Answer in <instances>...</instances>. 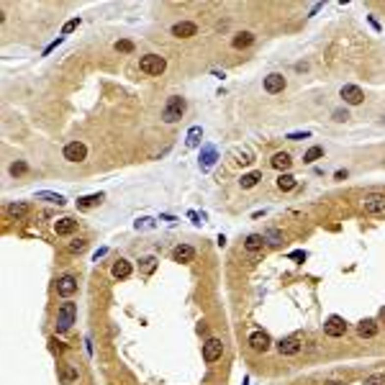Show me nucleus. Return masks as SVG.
<instances>
[{"label": "nucleus", "instance_id": "79ce46f5", "mask_svg": "<svg viewBox=\"0 0 385 385\" xmlns=\"http://www.w3.org/2000/svg\"><path fill=\"white\" fill-rule=\"evenodd\" d=\"M59 44H62V36H59V39H56V41H52V44H49V47H47V49H44V56H47V54H49L52 49H56V47H59Z\"/></svg>", "mask_w": 385, "mask_h": 385}, {"label": "nucleus", "instance_id": "f257e3e1", "mask_svg": "<svg viewBox=\"0 0 385 385\" xmlns=\"http://www.w3.org/2000/svg\"><path fill=\"white\" fill-rule=\"evenodd\" d=\"M75 319H77V305L72 303V301H64L59 308H56V331L59 334H64V331H70V326L75 324Z\"/></svg>", "mask_w": 385, "mask_h": 385}, {"label": "nucleus", "instance_id": "7ed1b4c3", "mask_svg": "<svg viewBox=\"0 0 385 385\" xmlns=\"http://www.w3.org/2000/svg\"><path fill=\"white\" fill-rule=\"evenodd\" d=\"M165 67H167V62H165V56H160V54H144L139 59V70L144 75H162Z\"/></svg>", "mask_w": 385, "mask_h": 385}, {"label": "nucleus", "instance_id": "aec40b11", "mask_svg": "<svg viewBox=\"0 0 385 385\" xmlns=\"http://www.w3.org/2000/svg\"><path fill=\"white\" fill-rule=\"evenodd\" d=\"M103 192H93V195H85V198H80L77 200V208L80 211H87V208H95V206H100L103 203Z\"/></svg>", "mask_w": 385, "mask_h": 385}, {"label": "nucleus", "instance_id": "c756f323", "mask_svg": "<svg viewBox=\"0 0 385 385\" xmlns=\"http://www.w3.org/2000/svg\"><path fill=\"white\" fill-rule=\"evenodd\" d=\"M321 157H324V149H321V146H311V149L303 154V162H305V165H313L316 160H321Z\"/></svg>", "mask_w": 385, "mask_h": 385}, {"label": "nucleus", "instance_id": "b1692460", "mask_svg": "<svg viewBox=\"0 0 385 385\" xmlns=\"http://www.w3.org/2000/svg\"><path fill=\"white\" fill-rule=\"evenodd\" d=\"M8 213H10L13 219H26L28 213H31V206H28V203H10V206H8Z\"/></svg>", "mask_w": 385, "mask_h": 385}, {"label": "nucleus", "instance_id": "f3484780", "mask_svg": "<svg viewBox=\"0 0 385 385\" xmlns=\"http://www.w3.org/2000/svg\"><path fill=\"white\" fill-rule=\"evenodd\" d=\"M357 334H359L362 339H372V336H378V321H372V319L359 321V324H357Z\"/></svg>", "mask_w": 385, "mask_h": 385}, {"label": "nucleus", "instance_id": "e433bc0d", "mask_svg": "<svg viewBox=\"0 0 385 385\" xmlns=\"http://www.w3.org/2000/svg\"><path fill=\"white\" fill-rule=\"evenodd\" d=\"M311 137V131H293V134H288L285 139H290V141H301V139H308Z\"/></svg>", "mask_w": 385, "mask_h": 385}, {"label": "nucleus", "instance_id": "f704fd0d", "mask_svg": "<svg viewBox=\"0 0 385 385\" xmlns=\"http://www.w3.org/2000/svg\"><path fill=\"white\" fill-rule=\"evenodd\" d=\"M365 385H385V375H383V372L370 375V378H365Z\"/></svg>", "mask_w": 385, "mask_h": 385}, {"label": "nucleus", "instance_id": "412c9836", "mask_svg": "<svg viewBox=\"0 0 385 385\" xmlns=\"http://www.w3.org/2000/svg\"><path fill=\"white\" fill-rule=\"evenodd\" d=\"M270 165H273L275 169H280V172H285V169H290L293 160H290V154H288V152H277V154H273Z\"/></svg>", "mask_w": 385, "mask_h": 385}, {"label": "nucleus", "instance_id": "20e7f679", "mask_svg": "<svg viewBox=\"0 0 385 385\" xmlns=\"http://www.w3.org/2000/svg\"><path fill=\"white\" fill-rule=\"evenodd\" d=\"M301 349H303V334H290V336H285V339H280V342H277V352L285 355V357L298 355Z\"/></svg>", "mask_w": 385, "mask_h": 385}, {"label": "nucleus", "instance_id": "37998d69", "mask_svg": "<svg viewBox=\"0 0 385 385\" xmlns=\"http://www.w3.org/2000/svg\"><path fill=\"white\" fill-rule=\"evenodd\" d=\"M347 110H334V121H347Z\"/></svg>", "mask_w": 385, "mask_h": 385}, {"label": "nucleus", "instance_id": "a19ab883", "mask_svg": "<svg viewBox=\"0 0 385 385\" xmlns=\"http://www.w3.org/2000/svg\"><path fill=\"white\" fill-rule=\"evenodd\" d=\"M288 257H290V259H296V262H303V259H305V252H301V249H296V252H290Z\"/></svg>", "mask_w": 385, "mask_h": 385}, {"label": "nucleus", "instance_id": "c9c22d12", "mask_svg": "<svg viewBox=\"0 0 385 385\" xmlns=\"http://www.w3.org/2000/svg\"><path fill=\"white\" fill-rule=\"evenodd\" d=\"M26 169H28L26 162H13V165H10V175H24Z\"/></svg>", "mask_w": 385, "mask_h": 385}, {"label": "nucleus", "instance_id": "ea45409f", "mask_svg": "<svg viewBox=\"0 0 385 385\" xmlns=\"http://www.w3.org/2000/svg\"><path fill=\"white\" fill-rule=\"evenodd\" d=\"M154 226H157L154 219H139L137 221V229H154Z\"/></svg>", "mask_w": 385, "mask_h": 385}, {"label": "nucleus", "instance_id": "f03ea898", "mask_svg": "<svg viewBox=\"0 0 385 385\" xmlns=\"http://www.w3.org/2000/svg\"><path fill=\"white\" fill-rule=\"evenodd\" d=\"M183 113H185V98L172 95L165 103V108H162V121L165 123H175V121L183 118Z\"/></svg>", "mask_w": 385, "mask_h": 385}, {"label": "nucleus", "instance_id": "5701e85b", "mask_svg": "<svg viewBox=\"0 0 385 385\" xmlns=\"http://www.w3.org/2000/svg\"><path fill=\"white\" fill-rule=\"evenodd\" d=\"M262 244H265V236L262 234H249L247 239H244V249H247V252H259Z\"/></svg>", "mask_w": 385, "mask_h": 385}, {"label": "nucleus", "instance_id": "6ab92c4d", "mask_svg": "<svg viewBox=\"0 0 385 385\" xmlns=\"http://www.w3.org/2000/svg\"><path fill=\"white\" fill-rule=\"evenodd\" d=\"M59 375H62V383H64V385H72V383H77V378H80V372H77V367H75V365H70V362H64V365L59 367Z\"/></svg>", "mask_w": 385, "mask_h": 385}, {"label": "nucleus", "instance_id": "a18cd8bd", "mask_svg": "<svg viewBox=\"0 0 385 385\" xmlns=\"http://www.w3.org/2000/svg\"><path fill=\"white\" fill-rule=\"evenodd\" d=\"M334 177H336V180H344V177H347V169H339V172H336Z\"/></svg>", "mask_w": 385, "mask_h": 385}, {"label": "nucleus", "instance_id": "39448f33", "mask_svg": "<svg viewBox=\"0 0 385 385\" xmlns=\"http://www.w3.org/2000/svg\"><path fill=\"white\" fill-rule=\"evenodd\" d=\"M347 331V324L342 316H329V319L324 321V334L326 336H331V339H339V336H344Z\"/></svg>", "mask_w": 385, "mask_h": 385}, {"label": "nucleus", "instance_id": "72a5a7b5", "mask_svg": "<svg viewBox=\"0 0 385 385\" xmlns=\"http://www.w3.org/2000/svg\"><path fill=\"white\" fill-rule=\"evenodd\" d=\"M77 26H80V18H70V21H67V24L62 26V36H67V33L77 31Z\"/></svg>", "mask_w": 385, "mask_h": 385}, {"label": "nucleus", "instance_id": "1a4fd4ad", "mask_svg": "<svg viewBox=\"0 0 385 385\" xmlns=\"http://www.w3.org/2000/svg\"><path fill=\"white\" fill-rule=\"evenodd\" d=\"M342 98H344V103H349V106H359L362 100H365V93H362L359 85H344L342 87Z\"/></svg>", "mask_w": 385, "mask_h": 385}, {"label": "nucleus", "instance_id": "2eb2a0df", "mask_svg": "<svg viewBox=\"0 0 385 385\" xmlns=\"http://www.w3.org/2000/svg\"><path fill=\"white\" fill-rule=\"evenodd\" d=\"M172 259L175 262H192V259H195V249H192L190 244H180V247H175Z\"/></svg>", "mask_w": 385, "mask_h": 385}, {"label": "nucleus", "instance_id": "c03bdc74", "mask_svg": "<svg viewBox=\"0 0 385 385\" xmlns=\"http://www.w3.org/2000/svg\"><path fill=\"white\" fill-rule=\"evenodd\" d=\"M106 254H108V247H100V249H98V252H95V262H98V259H100V257H106Z\"/></svg>", "mask_w": 385, "mask_h": 385}, {"label": "nucleus", "instance_id": "c85d7f7f", "mask_svg": "<svg viewBox=\"0 0 385 385\" xmlns=\"http://www.w3.org/2000/svg\"><path fill=\"white\" fill-rule=\"evenodd\" d=\"M259 180H262V172H249V175H242L239 185H242V188H254Z\"/></svg>", "mask_w": 385, "mask_h": 385}, {"label": "nucleus", "instance_id": "6e6552de", "mask_svg": "<svg viewBox=\"0 0 385 385\" xmlns=\"http://www.w3.org/2000/svg\"><path fill=\"white\" fill-rule=\"evenodd\" d=\"M362 206H365V213H370V216H385V198L383 195H367L362 200Z\"/></svg>", "mask_w": 385, "mask_h": 385}, {"label": "nucleus", "instance_id": "dca6fc26", "mask_svg": "<svg viewBox=\"0 0 385 385\" xmlns=\"http://www.w3.org/2000/svg\"><path fill=\"white\" fill-rule=\"evenodd\" d=\"M110 273H113V277H116V280H126V277H131L134 267H131L129 259H118V262L110 267Z\"/></svg>", "mask_w": 385, "mask_h": 385}, {"label": "nucleus", "instance_id": "a878e982", "mask_svg": "<svg viewBox=\"0 0 385 385\" xmlns=\"http://www.w3.org/2000/svg\"><path fill=\"white\" fill-rule=\"evenodd\" d=\"M200 139H203V129H200V126H192V129L188 131V137H185V144L190 146V149H195V146L200 144Z\"/></svg>", "mask_w": 385, "mask_h": 385}, {"label": "nucleus", "instance_id": "4468645a", "mask_svg": "<svg viewBox=\"0 0 385 385\" xmlns=\"http://www.w3.org/2000/svg\"><path fill=\"white\" fill-rule=\"evenodd\" d=\"M195 33H198V26L190 24V21H180V24L172 26V36H177V39H190Z\"/></svg>", "mask_w": 385, "mask_h": 385}, {"label": "nucleus", "instance_id": "9b49d317", "mask_svg": "<svg viewBox=\"0 0 385 385\" xmlns=\"http://www.w3.org/2000/svg\"><path fill=\"white\" fill-rule=\"evenodd\" d=\"M216 160H219L216 146H213V144H206V146L200 149V160H198V162H200V169H211L213 165H216Z\"/></svg>", "mask_w": 385, "mask_h": 385}, {"label": "nucleus", "instance_id": "4be33fe9", "mask_svg": "<svg viewBox=\"0 0 385 385\" xmlns=\"http://www.w3.org/2000/svg\"><path fill=\"white\" fill-rule=\"evenodd\" d=\"M75 229H77V221L75 219H59V221H54V231L59 234V236L72 234Z\"/></svg>", "mask_w": 385, "mask_h": 385}, {"label": "nucleus", "instance_id": "cd10ccee", "mask_svg": "<svg viewBox=\"0 0 385 385\" xmlns=\"http://www.w3.org/2000/svg\"><path fill=\"white\" fill-rule=\"evenodd\" d=\"M157 267V257H141L139 259V273L141 275H152Z\"/></svg>", "mask_w": 385, "mask_h": 385}, {"label": "nucleus", "instance_id": "473e14b6", "mask_svg": "<svg viewBox=\"0 0 385 385\" xmlns=\"http://www.w3.org/2000/svg\"><path fill=\"white\" fill-rule=\"evenodd\" d=\"M116 52L131 54V52H134V41H129V39H121V41H116Z\"/></svg>", "mask_w": 385, "mask_h": 385}, {"label": "nucleus", "instance_id": "bb28decb", "mask_svg": "<svg viewBox=\"0 0 385 385\" xmlns=\"http://www.w3.org/2000/svg\"><path fill=\"white\" fill-rule=\"evenodd\" d=\"M296 185H298V180L293 177V175H288V172H282V175L277 177V188H280L282 192H288V190H293V188H296Z\"/></svg>", "mask_w": 385, "mask_h": 385}, {"label": "nucleus", "instance_id": "7c9ffc66", "mask_svg": "<svg viewBox=\"0 0 385 385\" xmlns=\"http://www.w3.org/2000/svg\"><path fill=\"white\" fill-rule=\"evenodd\" d=\"M85 247H87V242H85V239H72L70 244H67L70 254H80V252H85Z\"/></svg>", "mask_w": 385, "mask_h": 385}, {"label": "nucleus", "instance_id": "a211bd4d", "mask_svg": "<svg viewBox=\"0 0 385 385\" xmlns=\"http://www.w3.org/2000/svg\"><path fill=\"white\" fill-rule=\"evenodd\" d=\"M36 200H44V203H54V206H64L67 198L62 192H52V190H39L36 192Z\"/></svg>", "mask_w": 385, "mask_h": 385}, {"label": "nucleus", "instance_id": "ddd939ff", "mask_svg": "<svg viewBox=\"0 0 385 385\" xmlns=\"http://www.w3.org/2000/svg\"><path fill=\"white\" fill-rule=\"evenodd\" d=\"M282 87H285V77H282L280 72H273V75H267V77H265V90H267L270 95L282 93Z\"/></svg>", "mask_w": 385, "mask_h": 385}, {"label": "nucleus", "instance_id": "de8ad7c7", "mask_svg": "<svg viewBox=\"0 0 385 385\" xmlns=\"http://www.w3.org/2000/svg\"><path fill=\"white\" fill-rule=\"evenodd\" d=\"M380 319L385 321V308H380Z\"/></svg>", "mask_w": 385, "mask_h": 385}, {"label": "nucleus", "instance_id": "423d86ee", "mask_svg": "<svg viewBox=\"0 0 385 385\" xmlns=\"http://www.w3.org/2000/svg\"><path fill=\"white\" fill-rule=\"evenodd\" d=\"M221 355H223V342L221 339H208L206 344H203V359L208 362H216V359H221Z\"/></svg>", "mask_w": 385, "mask_h": 385}, {"label": "nucleus", "instance_id": "09e8293b", "mask_svg": "<svg viewBox=\"0 0 385 385\" xmlns=\"http://www.w3.org/2000/svg\"><path fill=\"white\" fill-rule=\"evenodd\" d=\"M242 385H249V378H244V383H242Z\"/></svg>", "mask_w": 385, "mask_h": 385}, {"label": "nucleus", "instance_id": "393cba45", "mask_svg": "<svg viewBox=\"0 0 385 385\" xmlns=\"http://www.w3.org/2000/svg\"><path fill=\"white\" fill-rule=\"evenodd\" d=\"M252 41H254V33L242 31V33H236V36H234V41H231V44H234V49H247Z\"/></svg>", "mask_w": 385, "mask_h": 385}, {"label": "nucleus", "instance_id": "2f4dec72", "mask_svg": "<svg viewBox=\"0 0 385 385\" xmlns=\"http://www.w3.org/2000/svg\"><path fill=\"white\" fill-rule=\"evenodd\" d=\"M262 236H265V242H270V244H280L282 242V234L277 229H267Z\"/></svg>", "mask_w": 385, "mask_h": 385}, {"label": "nucleus", "instance_id": "4c0bfd02", "mask_svg": "<svg viewBox=\"0 0 385 385\" xmlns=\"http://www.w3.org/2000/svg\"><path fill=\"white\" fill-rule=\"evenodd\" d=\"M236 162H239V165H252V154H249V152H236Z\"/></svg>", "mask_w": 385, "mask_h": 385}, {"label": "nucleus", "instance_id": "9d476101", "mask_svg": "<svg viewBox=\"0 0 385 385\" xmlns=\"http://www.w3.org/2000/svg\"><path fill=\"white\" fill-rule=\"evenodd\" d=\"M56 293H59L62 298H70V296H75V293H77V280H75L72 275H64V277H59V280H56Z\"/></svg>", "mask_w": 385, "mask_h": 385}, {"label": "nucleus", "instance_id": "58836bf2", "mask_svg": "<svg viewBox=\"0 0 385 385\" xmlns=\"http://www.w3.org/2000/svg\"><path fill=\"white\" fill-rule=\"evenodd\" d=\"M188 216L192 219V223H198V226H200V223H206V213H198V211H190V213H188Z\"/></svg>", "mask_w": 385, "mask_h": 385}, {"label": "nucleus", "instance_id": "f8f14e48", "mask_svg": "<svg viewBox=\"0 0 385 385\" xmlns=\"http://www.w3.org/2000/svg\"><path fill=\"white\" fill-rule=\"evenodd\" d=\"M270 344H273V342H270V336L265 331H252V334H249V347H252L254 352H267Z\"/></svg>", "mask_w": 385, "mask_h": 385}, {"label": "nucleus", "instance_id": "49530a36", "mask_svg": "<svg viewBox=\"0 0 385 385\" xmlns=\"http://www.w3.org/2000/svg\"><path fill=\"white\" fill-rule=\"evenodd\" d=\"M324 385H344V380H326Z\"/></svg>", "mask_w": 385, "mask_h": 385}, {"label": "nucleus", "instance_id": "0eeeda50", "mask_svg": "<svg viewBox=\"0 0 385 385\" xmlns=\"http://www.w3.org/2000/svg\"><path fill=\"white\" fill-rule=\"evenodd\" d=\"M87 157V146L82 141H70L64 146V160L67 162H82Z\"/></svg>", "mask_w": 385, "mask_h": 385}]
</instances>
